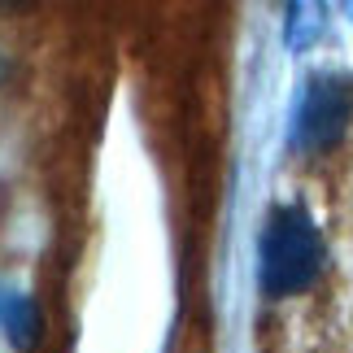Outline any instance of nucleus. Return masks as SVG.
I'll return each mask as SVG.
<instances>
[{
	"label": "nucleus",
	"instance_id": "f03ea898",
	"mask_svg": "<svg viewBox=\"0 0 353 353\" xmlns=\"http://www.w3.org/2000/svg\"><path fill=\"white\" fill-rule=\"evenodd\" d=\"M353 118V83L341 74H319L310 79L292 114V144L301 153H323L349 131Z\"/></svg>",
	"mask_w": 353,
	"mask_h": 353
},
{
	"label": "nucleus",
	"instance_id": "20e7f679",
	"mask_svg": "<svg viewBox=\"0 0 353 353\" xmlns=\"http://www.w3.org/2000/svg\"><path fill=\"white\" fill-rule=\"evenodd\" d=\"M319 5H292L288 9V44L292 48H305L310 39L323 31V18H319Z\"/></svg>",
	"mask_w": 353,
	"mask_h": 353
},
{
	"label": "nucleus",
	"instance_id": "f257e3e1",
	"mask_svg": "<svg viewBox=\"0 0 353 353\" xmlns=\"http://www.w3.org/2000/svg\"><path fill=\"white\" fill-rule=\"evenodd\" d=\"M323 262H327V244H323V232L305 214V205H279L262 232V270H257L262 292L266 296L305 292L323 275Z\"/></svg>",
	"mask_w": 353,
	"mask_h": 353
},
{
	"label": "nucleus",
	"instance_id": "7ed1b4c3",
	"mask_svg": "<svg viewBox=\"0 0 353 353\" xmlns=\"http://www.w3.org/2000/svg\"><path fill=\"white\" fill-rule=\"evenodd\" d=\"M0 332L18 353H31L39 341V310L26 292H13L0 283Z\"/></svg>",
	"mask_w": 353,
	"mask_h": 353
},
{
	"label": "nucleus",
	"instance_id": "39448f33",
	"mask_svg": "<svg viewBox=\"0 0 353 353\" xmlns=\"http://www.w3.org/2000/svg\"><path fill=\"white\" fill-rule=\"evenodd\" d=\"M5 70H9V65H5V57H0V79H5Z\"/></svg>",
	"mask_w": 353,
	"mask_h": 353
}]
</instances>
